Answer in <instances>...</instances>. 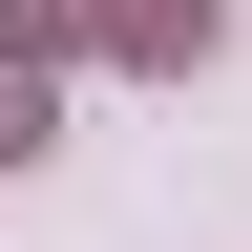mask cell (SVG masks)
Returning a JSON list of instances; mask_svg holds the SVG:
<instances>
[{
  "label": "cell",
  "instance_id": "cell-1",
  "mask_svg": "<svg viewBox=\"0 0 252 252\" xmlns=\"http://www.w3.org/2000/svg\"><path fill=\"white\" fill-rule=\"evenodd\" d=\"M84 21H105V63H210L231 0H84Z\"/></svg>",
  "mask_w": 252,
  "mask_h": 252
},
{
  "label": "cell",
  "instance_id": "cell-2",
  "mask_svg": "<svg viewBox=\"0 0 252 252\" xmlns=\"http://www.w3.org/2000/svg\"><path fill=\"white\" fill-rule=\"evenodd\" d=\"M21 147H42V63H0V168H21Z\"/></svg>",
  "mask_w": 252,
  "mask_h": 252
}]
</instances>
